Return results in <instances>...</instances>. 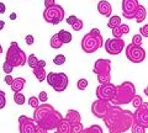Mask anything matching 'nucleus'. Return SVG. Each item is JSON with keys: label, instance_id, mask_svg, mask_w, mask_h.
Masks as SVG:
<instances>
[{"label": "nucleus", "instance_id": "nucleus-1", "mask_svg": "<svg viewBox=\"0 0 148 133\" xmlns=\"http://www.w3.org/2000/svg\"><path fill=\"white\" fill-rule=\"evenodd\" d=\"M103 120L110 133H123L128 131L135 123L133 112L130 110H123L116 105L110 107Z\"/></svg>", "mask_w": 148, "mask_h": 133}, {"label": "nucleus", "instance_id": "nucleus-2", "mask_svg": "<svg viewBox=\"0 0 148 133\" xmlns=\"http://www.w3.org/2000/svg\"><path fill=\"white\" fill-rule=\"evenodd\" d=\"M136 95V86L131 81H123L122 84L116 86L115 96L112 99L111 104L116 105V106H122L132 101V99Z\"/></svg>", "mask_w": 148, "mask_h": 133}, {"label": "nucleus", "instance_id": "nucleus-3", "mask_svg": "<svg viewBox=\"0 0 148 133\" xmlns=\"http://www.w3.org/2000/svg\"><path fill=\"white\" fill-rule=\"evenodd\" d=\"M104 41L103 36H101L100 31L98 29H92L90 32H88L84 35V37L82 38V49L85 53H94L96 52L100 47H103Z\"/></svg>", "mask_w": 148, "mask_h": 133}, {"label": "nucleus", "instance_id": "nucleus-4", "mask_svg": "<svg viewBox=\"0 0 148 133\" xmlns=\"http://www.w3.org/2000/svg\"><path fill=\"white\" fill-rule=\"evenodd\" d=\"M5 61L9 62L14 67H24L27 62V57H26V53L18 47L17 42L14 41V42L10 43V47H9L6 52Z\"/></svg>", "mask_w": 148, "mask_h": 133}, {"label": "nucleus", "instance_id": "nucleus-5", "mask_svg": "<svg viewBox=\"0 0 148 133\" xmlns=\"http://www.w3.org/2000/svg\"><path fill=\"white\" fill-rule=\"evenodd\" d=\"M48 85L52 86L54 91L57 93H62L67 89L68 86V76L66 73H54V72H49L47 76H46Z\"/></svg>", "mask_w": 148, "mask_h": 133}, {"label": "nucleus", "instance_id": "nucleus-6", "mask_svg": "<svg viewBox=\"0 0 148 133\" xmlns=\"http://www.w3.org/2000/svg\"><path fill=\"white\" fill-rule=\"evenodd\" d=\"M64 9L59 5V4H56L53 6L46 8L43 11V19L46 22L52 25H58L59 22H62L64 20Z\"/></svg>", "mask_w": 148, "mask_h": 133}, {"label": "nucleus", "instance_id": "nucleus-7", "mask_svg": "<svg viewBox=\"0 0 148 133\" xmlns=\"http://www.w3.org/2000/svg\"><path fill=\"white\" fill-rule=\"evenodd\" d=\"M125 52H126L127 59L132 63H142L146 59V51L141 46L130 43L128 46L125 47Z\"/></svg>", "mask_w": 148, "mask_h": 133}, {"label": "nucleus", "instance_id": "nucleus-8", "mask_svg": "<svg viewBox=\"0 0 148 133\" xmlns=\"http://www.w3.org/2000/svg\"><path fill=\"white\" fill-rule=\"evenodd\" d=\"M63 118L64 117L62 116V113L54 108L52 112H49L47 116L43 118V121L40 123V126L45 127L47 131H52V130H56V128H57L59 121L63 120Z\"/></svg>", "mask_w": 148, "mask_h": 133}, {"label": "nucleus", "instance_id": "nucleus-9", "mask_svg": "<svg viewBox=\"0 0 148 133\" xmlns=\"http://www.w3.org/2000/svg\"><path fill=\"white\" fill-rule=\"evenodd\" d=\"M111 106H112V104H111L110 101L98 99L91 104V112L96 118H101V120H103Z\"/></svg>", "mask_w": 148, "mask_h": 133}, {"label": "nucleus", "instance_id": "nucleus-10", "mask_svg": "<svg viewBox=\"0 0 148 133\" xmlns=\"http://www.w3.org/2000/svg\"><path fill=\"white\" fill-rule=\"evenodd\" d=\"M115 91H116V85L108 83V84H103L96 88V98L100 100H106V101H112Z\"/></svg>", "mask_w": 148, "mask_h": 133}, {"label": "nucleus", "instance_id": "nucleus-11", "mask_svg": "<svg viewBox=\"0 0 148 133\" xmlns=\"http://www.w3.org/2000/svg\"><path fill=\"white\" fill-rule=\"evenodd\" d=\"M105 51L111 56H117L125 49V41L122 38H110L104 44Z\"/></svg>", "mask_w": 148, "mask_h": 133}, {"label": "nucleus", "instance_id": "nucleus-12", "mask_svg": "<svg viewBox=\"0 0 148 133\" xmlns=\"http://www.w3.org/2000/svg\"><path fill=\"white\" fill-rule=\"evenodd\" d=\"M133 118L135 123L148 128V102H143L140 107L136 108V111L133 112Z\"/></svg>", "mask_w": 148, "mask_h": 133}, {"label": "nucleus", "instance_id": "nucleus-13", "mask_svg": "<svg viewBox=\"0 0 148 133\" xmlns=\"http://www.w3.org/2000/svg\"><path fill=\"white\" fill-rule=\"evenodd\" d=\"M122 16L127 20L135 19L136 11L140 4H138V0H122Z\"/></svg>", "mask_w": 148, "mask_h": 133}, {"label": "nucleus", "instance_id": "nucleus-14", "mask_svg": "<svg viewBox=\"0 0 148 133\" xmlns=\"http://www.w3.org/2000/svg\"><path fill=\"white\" fill-rule=\"evenodd\" d=\"M36 122L31 120L27 116H20L18 117V130L20 133H35L36 132Z\"/></svg>", "mask_w": 148, "mask_h": 133}, {"label": "nucleus", "instance_id": "nucleus-15", "mask_svg": "<svg viewBox=\"0 0 148 133\" xmlns=\"http://www.w3.org/2000/svg\"><path fill=\"white\" fill-rule=\"evenodd\" d=\"M54 110V107L52 105H49L47 102H45L42 105H40L37 108H35V112H34V121L37 123V125H40L41 122L43 121V118L47 116L49 112H52Z\"/></svg>", "mask_w": 148, "mask_h": 133}, {"label": "nucleus", "instance_id": "nucleus-16", "mask_svg": "<svg viewBox=\"0 0 148 133\" xmlns=\"http://www.w3.org/2000/svg\"><path fill=\"white\" fill-rule=\"evenodd\" d=\"M92 72H94L96 75L111 73V61L110 59H104V58L98 59V61L95 62V64H94Z\"/></svg>", "mask_w": 148, "mask_h": 133}, {"label": "nucleus", "instance_id": "nucleus-17", "mask_svg": "<svg viewBox=\"0 0 148 133\" xmlns=\"http://www.w3.org/2000/svg\"><path fill=\"white\" fill-rule=\"evenodd\" d=\"M98 11L105 17H111V12H112V8H111L110 3L106 0H101L98 4Z\"/></svg>", "mask_w": 148, "mask_h": 133}, {"label": "nucleus", "instance_id": "nucleus-18", "mask_svg": "<svg viewBox=\"0 0 148 133\" xmlns=\"http://www.w3.org/2000/svg\"><path fill=\"white\" fill-rule=\"evenodd\" d=\"M56 130H57L58 133H73V125L67 118H63V120L59 121Z\"/></svg>", "mask_w": 148, "mask_h": 133}, {"label": "nucleus", "instance_id": "nucleus-19", "mask_svg": "<svg viewBox=\"0 0 148 133\" xmlns=\"http://www.w3.org/2000/svg\"><path fill=\"white\" fill-rule=\"evenodd\" d=\"M25 84H26V80L24 78H15L11 84V90L14 93H21V90L25 88Z\"/></svg>", "mask_w": 148, "mask_h": 133}, {"label": "nucleus", "instance_id": "nucleus-20", "mask_svg": "<svg viewBox=\"0 0 148 133\" xmlns=\"http://www.w3.org/2000/svg\"><path fill=\"white\" fill-rule=\"evenodd\" d=\"M64 118H67V120L69 121L73 125V123H77V122H80L82 120V116H80V113L75 111V110H68V112H67V116L64 117Z\"/></svg>", "mask_w": 148, "mask_h": 133}, {"label": "nucleus", "instance_id": "nucleus-21", "mask_svg": "<svg viewBox=\"0 0 148 133\" xmlns=\"http://www.w3.org/2000/svg\"><path fill=\"white\" fill-rule=\"evenodd\" d=\"M146 16H147L146 8L140 5V6H138V9H137V11H136V15H135V19L137 21V24H141V22L145 21L146 20Z\"/></svg>", "mask_w": 148, "mask_h": 133}, {"label": "nucleus", "instance_id": "nucleus-22", "mask_svg": "<svg viewBox=\"0 0 148 133\" xmlns=\"http://www.w3.org/2000/svg\"><path fill=\"white\" fill-rule=\"evenodd\" d=\"M34 75L36 76V79L41 83V81L46 80V76H47V73H46L45 68L36 67V68H34Z\"/></svg>", "mask_w": 148, "mask_h": 133}, {"label": "nucleus", "instance_id": "nucleus-23", "mask_svg": "<svg viewBox=\"0 0 148 133\" xmlns=\"http://www.w3.org/2000/svg\"><path fill=\"white\" fill-rule=\"evenodd\" d=\"M58 37H59V40L63 42V44H66V43H69L72 41V35H71V32H68V31H66V30H61L58 32Z\"/></svg>", "mask_w": 148, "mask_h": 133}, {"label": "nucleus", "instance_id": "nucleus-24", "mask_svg": "<svg viewBox=\"0 0 148 133\" xmlns=\"http://www.w3.org/2000/svg\"><path fill=\"white\" fill-rule=\"evenodd\" d=\"M120 25H121V17H119V16H111L110 17V20L108 22V27H110L111 30L115 29V27H119Z\"/></svg>", "mask_w": 148, "mask_h": 133}, {"label": "nucleus", "instance_id": "nucleus-25", "mask_svg": "<svg viewBox=\"0 0 148 133\" xmlns=\"http://www.w3.org/2000/svg\"><path fill=\"white\" fill-rule=\"evenodd\" d=\"M49 43H51V47H52L53 49H58V48H61L62 46H63V42L61 40H59V37H58V35L56 33L52 38H51V41H49Z\"/></svg>", "mask_w": 148, "mask_h": 133}, {"label": "nucleus", "instance_id": "nucleus-26", "mask_svg": "<svg viewBox=\"0 0 148 133\" xmlns=\"http://www.w3.org/2000/svg\"><path fill=\"white\" fill-rule=\"evenodd\" d=\"M82 133H104V132H103V128L99 125H92L88 128H84Z\"/></svg>", "mask_w": 148, "mask_h": 133}, {"label": "nucleus", "instance_id": "nucleus-27", "mask_svg": "<svg viewBox=\"0 0 148 133\" xmlns=\"http://www.w3.org/2000/svg\"><path fill=\"white\" fill-rule=\"evenodd\" d=\"M14 101H15L16 105L18 106H22L25 104V95L21 93H15L14 94Z\"/></svg>", "mask_w": 148, "mask_h": 133}, {"label": "nucleus", "instance_id": "nucleus-28", "mask_svg": "<svg viewBox=\"0 0 148 133\" xmlns=\"http://www.w3.org/2000/svg\"><path fill=\"white\" fill-rule=\"evenodd\" d=\"M98 81H99L100 85L111 83V74H110V73H108V74H100V75H98Z\"/></svg>", "mask_w": 148, "mask_h": 133}, {"label": "nucleus", "instance_id": "nucleus-29", "mask_svg": "<svg viewBox=\"0 0 148 133\" xmlns=\"http://www.w3.org/2000/svg\"><path fill=\"white\" fill-rule=\"evenodd\" d=\"M53 63L56 65H63L64 63H66V56L64 54H57L54 58H53Z\"/></svg>", "mask_w": 148, "mask_h": 133}, {"label": "nucleus", "instance_id": "nucleus-30", "mask_svg": "<svg viewBox=\"0 0 148 133\" xmlns=\"http://www.w3.org/2000/svg\"><path fill=\"white\" fill-rule=\"evenodd\" d=\"M27 63H29V67L34 69V68L37 67V64H38V59H37L35 54H30V57L27 58Z\"/></svg>", "mask_w": 148, "mask_h": 133}, {"label": "nucleus", "instance_id": "nucleus-31", "mask_svg": "<svg viewBox=\"0 0 148 133\" xmlns=\"http://www.w3.org/2000/svg\"><path fill=\"white\" fill-rule=\"evenodd\" d=\"M29 106L34 107V108H37L40 106V99L38 96H31L29 99Z\"/></svg>", "mask_w": 148, "mask_h": 133}, {"label": "nucleus", "instance_id": "nucleus-32", "mask_svg": "<svg viewBox=\"0 0 148 133\" xmlns=\"http://www.w3.org/2000/svg\"><path fill=\"white\" fill-rule=\"evenodd\" d=\"M131 104L133 105V107L135 108H137V107H140L141 105L143 104V100H142V96H140V95H135V98L132 99V101H131Z\"/></svg>", "mask_w": 148, "mask_h": 133}, {"label": "nucleus", "instance_id": "nucleus-33", "mask_svg": "<svg viewBox=\"0 0 148 133\" xmlns=\"http://www.w3.org/2000/svg\"><path fill=\"white\" fill-rule=\"evenodd\" d=\"M131 131L132 133H146V128L137 125V123H133V126L131 127Z\"/></svg>", "mask_w": 148, "mask_h": 133}, {"label": "nucleus", "instance_id": "nucleus-34", "mask_svg": "<svg viewBox=\"0 0 148 133\" xmlns=\"http://www.w3.org/2000/svg\"><path fill=\"white\" fill-rule=\"evenodd\" d=\"M12 69H14V65H11L9 62H4V64H3V70H4V73L5 74H11V72H12Z\"/></svg>", "mask_w": 148, "mask_h": 133}, {"label": "nucleus", "instance_id": "nucleus-35", "mask_svg": "<svg viewBox=\"0 0 148 133\" xmlns=\"http://www.w3.org/2000/svg\"><path fill=\"white\" fill-rule=\"evenodd\" d=\"M142 41H143L142 35L138 33V35H135V36L132 37V42H131V43L136 44V46H142Z\"/></svg>", "mask_w": 148, "mask_h": 133}, {"label": "nucleus", "instance_id": "nucleus-36", "mask_svg": "<svg viewBox=\"0 0 148 133\" xmlns=\"http://www.w3.org/2000/svg\"><path fill=\"white\" fill-rule=\"evenodd\" d=\"M77 88L79 90H85L88 88V80L86 79H79L77 83Z\"/></svg>", "mask_w": 148, "mask_h": 133}, {"label": "nucleus", "instance_id": "nucleus-37", "mask_svg": "<svg viewBox=\"0 0 148 133\" xmlns=\"http://www.w3.org/2000/svg\"><path fill=\"white\" fill-rule=\"evenodd\" d=\"M83 125L82 122H77V123H73V133H82L83 132Z\"/></svg>", "mask_w": 148, "mask_h": 133}, {"label": "nucleus", "instance_id": "nucleus-38", "mask_svg": "<svg viewBox=\"0 0 148 133\" xmlns=\"http://www.w3.org/2000/svg\"><path fill=\"white\" fill-rule=\"evenodd\" d=\"M6 105V98H5V93L3 90H0V110H3Z\"/></svg>", "mask_w": 148, "mask_h": 133}, {"label": "nucleus", "instance_id": "nucleus-39", "mask_svg": "<svg viewBox=\"0 0 148 133\" xmlns=\"http://www.w3.org/2000/svg\"><path fill=\"white\" fill-rule=\"evenodd\" d=\"M112 36H114L115 38H121L122 36H123V33L121 32V29H120V26L112 29Z\"/></svg>", "mask_w": 148, "mask_h": 133}, {"label": "nucleus", "instance_id": "nucleus-40", "mask_svg": "<svg viewBox=\"0 0 148 133\" xmlns=\"http://www.w3.org/2000/svg\"><path fill=\"white\" fill-rule=\"evenodd\" d=\"M83 26H84V22H83L82 20L78 19L77 22H75V24H74L72 27H73V30H74V31H80V30L83 29Z\"/></svg>", "mask_w": 148, "mask_h": 133}, {"label": "nucleus", "instance_id": "nucleus-41", "mask_svg": "<svg viewBox=\"0 0 148 133\" xmlns=\"http://www.w3.org/2000/svg\"><path fill=\"white\" fill-rule=\"evenodd\" d=\"M25 42H26L27 46H32V44L35 43V37L32 35H27L26 37H25Z\"/></svg>", "mask_w": 148, "mask_h": 133}, {"label": "nucleus", "instance_id": "nucleus-42", "mask_svg": "<svg viewBox=\"0 0 148 133\" xmlns=\"http://www.w3.org/2000/svg\"><path fill=\"white\" fill-rule=\"evenodd\" d=\"M140 33L142 35V37H148V24L141 27V29H140Z\"/></svg>", "mask_w": 148, "mask_h": 133}, {"label": "nucleus", "instance_id": "nucleus-43", "mask_svg": "<svg viewBox=\"0 0 148 133\" xmlns=\"http://www.w3.org/2000/svg\"><path fill=\"white\" fill-rule=\"evenodd\" d=\"M77 20H78V17H77L75 15H71L69 17H67V24L71 25V26H73V25L77 22Z\"/></svg>", "mask_w": 148, "mask_h": 133}, {"label": "nucleus", "instance_id": "nucleus-44", "mask_svg": "<svg viewBox=\"0 0 148 133\" xmlns=\"http://www.w3.org/2000/svg\"><path fill=\"white\" fill-rule=\"evenodd\" d=\"M38 99H40V101H42V102L45 104V102L48 100V95H47V93H46V91H41L40 95H38Z\"/></svg>", "mask_w": 148, "mask_h": 133}, {"label": "nucleus", "instance_id": "nucleus-45", "mask_svg": "<svg viewBox=\"0 0 148 133\" xmlns=\"http://www.w3.org/2000/svg\"><path fill=\"white\" fill-rule=\"evenodd\" d=\"M120 29H121V32L123 35H127L128 32H130V27L127 25H125V24H121L120 25Z\"/></svg>", "mask_w": 148, "mask_h": 133}, {"label": "nucleus", "instance_id": "nucleus-46", "mask_svg": "<svg viewBox=\"0 0 148 133\" xmlns=\"http://www.w3.org/2000/svg\"><path fill=\"white\" fill-rule=\"evenodd\" d=\"M12 81H14V78L11 76V74H6V75H5V83H6V84H8L9 86H11Z\"/></svg>", "mask_w": 148, "mask_h": 133}, {"label": "nucleus", "instance_id": "nucleus-47", "mask_svg": "<svg viewBox=\"0 0 148 133\" xmlns=\"http://www.w3.org/2000/svg\"><path fill=\"white\" fill-rule=\"evenodd\" d=\"M48 131L46 130L45 127H42V126H40V125H37L36 126V132L35 133H47Z\"/></svg>", "mask_w": 148, "mask_h": 133}, {"label": "nucleus", "instance_id": "nucleus-48", "mask_svg": "<svg viewBox=\"0 0 148 133\" xmlns=\"http://www.w3.org/2000/svg\"><path fill=\"white\" fill-rule=\"evenodd\" d=\"M53 5H56V0H45L46 8H49V6H53Z\"/></svg>", "mask_w": 148, "mask_h": 133}, {"label": "nucleus", "instance_id": "nucleus-49", "mask_svg": "<svg viewBox=\"0 0 148 133\" xmlns=\"http://www.w3.org/2000/svg\"><path fill=\"white\" fill-rule=\"evenodd\" d=\"M6 11V6H5V4L4 3H0V15H3L4 12Z\"/></svg>", "mask_w": 148, "mask_h": 133}, {"label": "nucleus", "instance_id": "nucleus-50", "mask_svg": "<svg viewBox=\"0 0 148 133\" xmlns=\"http://www.w3.org/2000/svg\"><path fill=\"white\" fill-rule=\"evenodd\" d=\"M37 67H40V68H45V67H46V61H43V59H41V61H38V64H37Z\"/></svg>", "mask_w": 148, "mask_h": 133}, {"label": "nucleus", "instance_id": "nucleus-51", "mask_svg": "<svg viewBox=\"0 0 148 133\" xmlns=\"http://www.w3.org/2000/svg\"><path fill=\"white\" fill-rule=\"evenodd\" d=\"M9 17H10V20H16V17H17L16 12H11V14H10V16H9Z\"/></svg>", "mask_w": 148, "mask_h": 133}, {"label": "nucleus", "instance_id": "nucleus-52", "mask_svg": "<svg viewBox=\"0 0 148 133\" xmlns=\"http://www.w3.org/2000/svg\"><path fill=\"white\" fill-rule=\"evenodd\" d=\"M4 26H5V21L0 20V31H1V30L4 29Z\"/></svg>", "mask_w": 148, "mask_h": 133}, {"label": "nucleus", "instance_id": "nucleus-53", "mask_svg": "<svg viewBox=\"0 0 148 133\" xmlns=\"http://www.w3.org/2000/svg\"><path fill=\"white\" fill-rule=\"evenodd\" d=\"M145 94H146V96H148V85L145 88Z\"/></svg>", "mask_w": 148, "mask_h": 133}, {"label": "nucleus", "instance_id": "nucleus-54", "mask_svg": "<svg viewBox=\"0 0 148 133\" xmlns=\"http://www.w3.org/2000/svg\"><path fill=\"white\" fill-rule=\"evenodd\" d=\"M1 52H3V47H1V44H0V54H1Z\"/></svg>", "mask_w": 148, "mask_h": 133}, {"label": "nucleus", "instance_id": "nucleus-55", "mask_svg": "<svg viewBox=\"0 0 148 133\" xmlns=\"http://www.w3.org/2000/svg\"><path fill=\"white\" fill-rule=\"evenodd\" d=\"M54 133H58V132H54Z\"/></svg>", "mask_w": 148, "mask_h": 133}]
</instances>
